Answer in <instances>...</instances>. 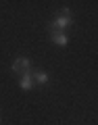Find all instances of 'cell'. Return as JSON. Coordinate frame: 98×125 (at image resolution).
I'll return each instance as SVG.
<instances>
[{"mask_svg":"<svg viewBox=\"0 0 98 125\" xmlns=\"http://www.w3.org/2000/svg\"><path fill=\"white\" fill-rule=\"evenodd\" d=\"M36 79H38V83H42V85H44L46 81H48V75H46L44 71H38V73H36Z\"/></svg>","mask_w":98,"mask_h":125,"instance_id":"obj_5","label":"cell"},{"mask_svg":"<svg viewBox=\"0 0 98 125\" xmlns=\"http://www.w3.org/2000/svg\"><path fill=\"white\" fill-rule=\"evenodd\" d=\"M29 67H31L29 58H17L13 62V71H19V73H29Z\"/></svg>","mask_w":98,"mask_h":125,"instance_id":"obj_2","label":"cell"},{"mask_svg":"<svg viewBox=\"0 0 98 125\" xmlns=\"http://www.w3.org/2000/svg\"><path fill=\"white\" fill-rule=\"evenodd\" d=\"M52 42H54V44H58V46H67L69 44V38H67V33L58 31V33H52Z\"/></svg>","mask_w":98,"mask_h":125,"instance_id":"obj_3","label":"cell"},{"mask_svg":"<svg viewBox=\"0 0 98 125\" xmlns=\"http://www.w3.org/2000/svg\"><path fill=\"white\" fill-rule=\"evenodd\" d=\"M19 85H21V90H31V85H33V79H31L29 73H23L21 81H19Z\"/></svg>","mask_w":98,"mask_h":125,"instance_id":"obj_4","label":"cell"},{"mask_svg":"<svg viewBox=\"0 0 98 125\" xmlns=\"http://www.w3.org/2000/svg\"><path fill=\"white\" fill-rule=\"evenodd\" d=\"M71 23H73V21H71V13H69V10L65 9L61 17H56L52 23H50V31H56V29H67V27L71 25Z\"/></svg>","mask_w":98,"mask_h":125,"instance_id":"obj_1","label":"cell"}]
</instances>
